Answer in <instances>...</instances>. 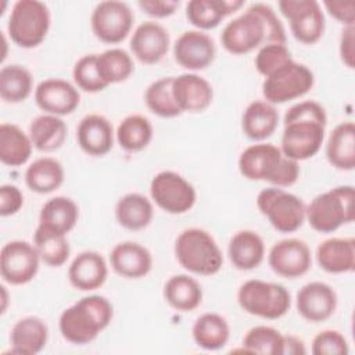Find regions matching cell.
I'll use <instances>...</instances> for the list:
<instances>
[{
	"label": "cell",
	"mask_w": 355,
	"mask_h": 355,
	"mask_svg": "<svg viewBox=\"0 0 355 355\" xmlns=\"http://www.w3.org/2000/svg\"><path fill=\"white\" fill-rule=\"evenodd\" d=\"M220 43L230 54L241 55L265 44H286V31L270 6L254 3L225 25Z\"/></svg>",
	"instance_id": "1"
},
{
	"label": "cell",
	"mask_w": 355,
	"mask_h": 355,
	"mask_svg": "<svg viewBox=\"0 0 355 355\" xmlns=\"http://www.w3.org/2000/svg\"><path fill=\"white\" fill-rule=\"evenodd\" d=\"M282 153L297 162L312 158L324 140L327 115L324 108L313 100L300 101L284 114Z\"/></svg>",
	"instance_id": "2"
},
{
	"label": "cell",
	"mask_w": 355,
	"mask_h": 355,
	"mask_svg": "<svg viewBox=\"0 0 355 355\" xmlns=\"http://www.w3.org/2000/svg\"><path fill=\"white\" fill-rule=\"evenodd\" d=\"M114 316L111 302L103 295H87L62 311L58 320L61 336L71 344L85 345L108 327Z\"/></svg>",
	"instance_id": "3"
},
{
	"label": "cell",
	"mask_w": 355,
	"mask_h": 355,
	"mask_svg": "<svg viewBox=\"0 0 355 355\" xmlns=\"http://www.w3.org/2000/svg\"><path fill=\"white\" fill-rule=\"evenodd\" d=\"M239 171L248 180H262L282 189L293 186L300 178L298 162L270 143L247 147L239 157Z\"/></svg>",
	"instance_id": "4"
},
{
	"label": "cell",
	"mask_w": 355,
	"mask_h": 355,
	"mask_svg": "<svg viewBox=\"0 0 355 355\" xmlns=\"http://www.w3.org/2000/svg\"><path fill=\"white\" fill-rule=\"evenodd\" d=\"M175 257L182 268L200 276L216 275L223 265L218 243L211 233L200 227H189L179 233L175 241Z\"/></svg>",
	"instance_id": "5"
},
{
	"label": "cell",
	"mask_w": 355,
	"mask_h": 355,
	"mask_svg": "<svg viewBox=\"0 0 355 355\" xmlns=\"http://www.w3.org/2000/svg\"><path fill=\"white\" fill-rule=\"evenodd\" d=\"M355 191L352 186H337L318 194L305 209V219L319 233L336 232L354 220Z\"/></svg>",
	"instance_id": "6"
},
{
	"label": "cell",
	"mask_w": 355,
	"mask_h": 355,
	"mask_svg": "<svg viewBox=\"0 0 355 355\" xmlns=\"http://www.w3.org/2000/svg\"><path fill=\"white\" fill-rule=\"evenodd\" d=\"M51 15L47 4L39 0H18L10 11L7 32L22 49L37 47L47 36Z\"/></svg>",
	"instance_id": "7"
},
{
	"label": "cell",
	"mask_w": 355,
	"mask_h": 355,
	"mask_svg": "<svg viewBox=\"0 0 355 355\" xmlns=\"http://www.w3.org/2000/svg\"><path fill=\"white\" fill-rule=\"evenodd\" d=\"M237 302L244 312L252 316L275 320L288 312L291 295L283 284L251 279L240 286Z\"/></svg>",
	"instance_id": "8"
},
{
	"label": "cell",
	"mask_w": 355,
	"mask_h": 355,
	"mask_svg": "<svg viewBox=\"0 0 355 355\" xmlns=\"http://www.w3.org/2000/svg\"><path fill=\"white\" fill-rule=\"evenodd\" d=\"M257 207L280 233H293L304 225L306 209L304 201L282 187L270 186L261 190L257 196Z\"/></svg>",
	"instance_id": "9"
},
{
	"label": "cell",
	"mask_w": 355,
	"mask_h": 355,
	"mask_svg": "<svg viewBox=\"0 0 355 355\" xmlns=\"http://www.w3.org/2000/svg\"><path fill=\"white\" fill-rule=\"evenodd\" d=\"M315 83L313 72L304 64L291 60L265 78L262 94L270 104H283L305 96Z\"/></svg>",
	"instance_id": "10"
},
{
	"label": "cell",
	"mask_w": 355,
	"mask_h": 355,
	"mask_svg": "<svg viewBox=\"0 0 355 355\" xmlns=\"http://www.w3.org/2000/svg\"><path fill=\"white\" fill-rule=\"evenodd\" d=\"M150 194L158 208L172 215L190 211L197 200L193 184L173 171L158 172L151 179Z\"/></svg>",
	"instance_id": "11"
},
{
	"label": "cell",
	"mask_w": 355,
	"mask_h": 355,
	"mask_svg": "<svg viewBox=\"0 0 355 355\" xmlns=\"http://www.w3.org/2000/svg\"><path fill=\"white\" fill-rule=\"evenodd\" d=\"M282 15L288 21L293 36L304 43L313 44L324 33L326 21L322 7L315 0H282L279 1Z\"/></svg>",
	"instance_id": "12"
},
{
	"label": "cell",
	"mask_w": 355,
	"mask_h": 355,
	"mask_svg": "<svg viewBox=\"0 0 355 355\" xmlns=\"http://www.w3.org/2000/svg\"><path fill=\"white\" fill-rule=\"evenodd\" d=\"M135 14L125 1H100L90 17L94 36L110 44H116L128 37L132 31Z\"/></svg>",
	"instance_id": "13"
},
{
	"label": "cell",
	"mask_w": 355,
	"mask_h": 355,
	"mask_svg": "<svg viewBox=\"0 0 355 355\" xmlns=\"http://www.w3.org/2000/svg\"><path fill=\"white\" fill-rule=\"evenodd\" d=\"M40 255L35 247L25 240H12L0 251V275L11 286H22L32 282L39 272Z\"/></svg>",
	"instance_id": "14"
},
{
	"label": "cell",
	"mask_w": 355,
	"mask_h": 355,
	"mask_svg": "<svg viewBox=\"0 0 355 355\" xmlns=\"http://www.w3.org/2000/svg\"><path fill=\"white\" fill-rule=\"evenodd\" d=\"M270 269L286 279H297L308 273L312 266L311 248L304 240L290 237L276 241L269 250Z\"/></svg>",
	"instance_id": "15"
},
{
	"label": "cell",
	"mask_w": 355,
	"mask_h": 355,
	"mask_svg": "<svg viewBox=\"0 0 355 355\" xmlns=\"http://www.w3.org/2000/svg\"><path fill=\"white\" fill-rule=\"evenodd\" d=\"M216 55L214 39L202 31H186L173 44L176 62L189 71H201L212 64Z\"/></svg>",
	"instance_id": "16"
},
{
	"label": "cell",
	"mask_w": 355,
	"mask_h": 355,
	"mask_svg": "<svg viewBox=\"0 0 355 355\" xmlns=\"http://www.w3.org/2000/svg\"><path fill=\"white\" fill-rule=\"evenodd\" d=\"M35 101L44 114L64 116L72 114L78 108L80 94L76 86L68 80L49 78L36 86Z\"/></svg>",
	"instance_id": "17"
},
{
	"label": "cell",
	"mask_w": 355,
	"mask_h": 355,
	"mask_svg": "<svg viewBox=\"0 0 355 355\" xmlns=\"http://www.w3.org/2000/svg\"><path fill=\"white\" fill-rule=\"evenodd\" d=\"M295 306L305 320L311 323L324 322L336 312L337 294L327 283L311 282L297 293Z\"/></svg>",
	"instance_id": "18"
},
{
	"label": "cell",
	"mask_w": 355,
	"mask_h": 355,
	"mask_svg": "<svg viewBox=\"0 0 355 355\" xmlns=\"http://www.w3.org/2000/svg\"><path fill=\"white\" fill-rule=\"evenodd\" d=\"M171 44L169 32L155 21H146L136 26L130 37V50L143 64L159 62L168 53Z\"/></svg>",
	"instance_id": "19"
},
{
	"label": "cell",
	"mask_w": 355,
	"mask_h": 355,
	"mask_svg": "<svg viewBox=\"0 0 355 355\" xmlns=\"http://www.w3.org/2000/svg\"><path fill=\"white\" fill-rule=\"evenodd\" d=\"M173 97L182 112H201L207 110L214 98L211 83L197 73H182L173 76Z\"/></svg>",
	"instance_id": "20"
},
{
	"label": "cell",
	"mask_w": 355,
	"mask_h": 355,
	"mask_svg": "<svg viewBox=\"0 0 355 355\" xmlns=\"http://www.w3.org/2000/svg\"><path fill=\"white\" fill-rule=\"evenodd\" d=\"M112 123L100 114H89L80 119L76 128V140L83 153L101 157L114 146Z\"/></svg>",
	"instance_id": "21"
},
{
	"label": "cell",
	"mask_w": 355,
	"mask_h": 355,
	"mask_svg": "<svg viewBox=\"0 0 355 355\" xmlns=\"http://www.w3.org/2000/svg\"><path fill=\"white\" fill-rule=\"evenodd\" d=\"M110 263L114 272L125 279H141L153 268V255L136 241H122L111 250Z\"/></svg>",
	"instance_id": "22"
},
{
	"label": "cell",
	"mask_w": 355,
	"mask_h": 355,
	"mask_svg": "<svg viewBox=\"0 0 355 355\" xmlns=\"http://www.w3.org/2000/svg\"><path fill=\"white\" fill-rule=\"evenodd\" d=\"M108 276V266L104 257L97 251L78 254L68 268V280L79 291L100 288Z\"/></svg>",
	"instance_id": "23"
},
{
	"label": "cell",
	"mask_w": 355,
	"mask_h": 355,
	"mask_svg": "<svg viewBox=\"0 0 355 355\" xmlns=\"http://www.w3.org/2000/svg\"><path fill=\"white\" fill-rule=\"evenodd\" d=\"M49 327L39 316H25L17 320L10 331V345L12 354L35 355L47 344Z\"/></svg>",
	"instance_id": "24"
},
{
	"label": "cell",
	"mask_w": 355,
	"mask_h": 355,
	"mask_svg": "<svg viewBox=\"0 0 355 355\" xmlns=\"http://www.w3.org/2000/svg\"><path fill=\"white\" fill-rule=\"evenodd\" d=\"M79 208L76 202L65 196L47 200L39 214L37 227L67 236L78 223Z\"/></svg>",
	"instance_id": "25"
},
{
	"label": "cell",
	"mask_w": 355,
	"mask_h": 355,
	"mask_svg": "<svg viewBox=\"0 0 355 355\" xmlns=\"http://www.w3.org/2000/svg\"><path fill=\"white\" fill-rule=\"evenodd\" d=\"M227 255L232 265L239 270H252L265 258V243L254 230H239L227 245Z\"/></svg>",
	"instance_id": "26"
},
{
	"label": "cell",
	"mask_w": 355,
	"mask_h": 355,
	"mask_svg": "<svg viewBox=\"0 0 355 355\" xmlns=\"http://www.w3.org/2000/svg\"><path fill=\"white\" fill-rule=\"evenodd\" d=\"M318 265L327 273H348L355 266V240L331 237L316 248Z\"/></svg>",
	"instance_id": "27"
},
{
	"label": "cell",
	"mask_w": 355,
	"mask_h": 355,
	"mask_svg": "<svg viewBox=\"0 0 355 355\" xmlns=\"http://www.w3.org/2000/svg\"><path fill=\"white\" fill-rule=\"evenodd\" d=\"M243 6V0H191L186 4V18L198 31H208Z\"/></svg>",
	"instance_id": "28"
},
{
	"label": "cell",
	"mask_w": 355,
	"mask_h": 355,
	"mask_svg": "<svg viewBox=\"0 0 355 355\" xmlns=\"http://www.w3.org/2000/svg\"><path fill=\"white\" fill-rule=\"evenodd\" d=\"M279 125V112L276 107L263 100L250 103L241 116L243 133L254 141H262L270 137Z\"/></svg>",
	"instance_id": "29"
},
{
	"label": "cell",
	"mask_w": 355,
	"mask_h": 355,
	"mask_svg": "<svg viewBox=\"0 0 355 355\" xmlns=\"http://www.w3.org/2000/svg\"><path fill=\"white\" fill-rule=\"evenodd\" d=\"M327 161L340 171L355 168V125L351 121L338 123L326 143Z\"/></svg>",
	"instance_id": "30"
},
{
	"label": "cell",
	"mask_w": 355,
	"mask_h": 355,
	"mask_svg": "<svg viewBox=\"0 0 355 355\" xmlns=\"http://www.w3.org/2000/svg\"><path fill=\"white\" fill-rule=\"evenodd\" d=\"M68 128L61 116L42 114L29 125V137L36 150L53 153L62 147L67 140Z\"/></svg>",
	"instance_id": "31"
},
{
	"label": "cell",
	"mask_w": 355,
	"mask_h": 355,
	"mask_svg": "<svg viewBox=\"0 0 355 355\" xmlns=\"http://www.w3.org/2000/svg\"><path fill=\"white\" fill-rule=\"evenodd\" d=\"M33 144L29 137L15 123L0 125V161L7 166H21L32 155Z\"/></svg>",
	"instance_id": "32"
},
{
	"label": "cell",
	"mask_w": 355,
	"mask_h": 355,
	"mask_svg": "<svg viewBox=\"0 0 355 355\" xmlns=\"http://www.w3.org/2000/svg\"><path fill=\"white\" fill-rule=\"evenodd\" d=\"M65 179L62 164L53 157L35 159L25 171V183L33 193L49 194L57 190Z\"/></svg>",
	"instance_id": "33"
},
{
	"label": "cell",
	"mask_w": 355,
	"mask_h": 355,
	"mask_svg": "<svg viewBox=\"0 0 355 355\" xmlns=\"http://www.w3.org/2000/svg\"><path fill=\"white\" fill-rule=\"evenodd\" d=\"M154 216L151 201L140 193H128L115 204V219L119 226L128 230H141L147 227Z\"/></svg>",
	"instance_id": "34"
},
{
	"label": "cell",
	"mask_w": 355,
	"mask_h": 355,
	"mask_svg": "<svg viewBox=\"0 0 355 355\" xmlns=\"http://www.w3.org/2000/svg\"><path fill=\"white\" fill-rule=\"evenodd\" d=\"M164 298L173 309L190 312L200 306L202 288L200 283L189 275H173L164 286Z\"/></svg>",
	"instance_id": "35"
},
{
	"label": "cell",
	"mask_w": 355,
	"mask_h": 355,
	"mask_svg": "<svg viewBox=\"0 0 355 355\" xmlns=\"http://www.w3.org/2000/svg\"><path fill=\"white\" fill-rule=\"evenodd\" d=\"M191 334L193 340L200 348L216 351L227 344L230 327L223 316L215 312H208L196 319Z\"/></svg>",
	"instance_id": "36"
},
{
	"label": "cell",
	"mask_w": 355,
	"mask_h": 355,
	"mask_svg": "<svg viewBox=\"0 0 355 355\" xmlns=\"http://www.w3.org/2000/svg\"><path fill=\"white\" fill-rule=\"evenodd\" d=\"M154 129L148 118L133 114L123 118L115 132L116 141L128 153H136L144 150L153 140Z\"/></svg>",
	"instance_id": "37"
},
{
	"label": "cell",
	"mask_w": 355,
	"mask_h": 355,
	"mask_svg": "<svg viewBox=\"0 0 355 355\" xmlns=\"http://www.w3.org/2000/svg\"><path fill=\"white\" fill-rule=\"evenodd\" d=\"M33 90L31 71L19 64H8L0 69V97L6 103L25 101Z\"/></svg>",
	"instance_id": "38"
},
{
	"label": "cell",
	"mask_w": 355,
	"mask_h": 355,
	"mask_svg": "<svg viewBox=\"0 0 355 355\" xmlns=\"http://www.w3.org/2000/svg\"><path fill=\"white\" fill-rule=\"evenodd\" d=\"M100 76L107 83L125 82L133 73L135 65L130 54L123 49H108L96 57Z\"/></svg>",
	"instance_id": "39"
},
{
	"label": "cell",
	"mask_w": 355,
	"mask_h": 355,
	"mask_svg": "<svg viewBox=\"0 0 355 355\" xmlns=\"http://www.w3.org/2000/svg\"><path fill=\"white\" fill-rule=\"evenodd\" d=\"M33 244L40 255V259L49 266H62L69 258L71 248L67 236L64 234L36 227L33 233Z\"/></svg>",
	"instance_id": "40"
},
{
	"label": "cell",
	"mask_w": 355,
	"mask_h": 355,
	"mask_svg": "<svg viewBox=\"0 0 355 355\" xmlns=\"http://www.w3.org/2000/svg\"><path fill=\"white\" fill-rule=\"evenodd\" d=\"M173 76H165L154 80L144 93V101L148 110L161 118H175L182 114L173 97Z\"/></svg>",
	"instance_id": "41"
},
{
	"label": "cell",
	"mask_w": 355,
	"mask_h": 355,
	"mask_svg": "<svg viewBox=\"0 0 355 355\" xmlns=\"http://www.w3.org/2000/svg\"><path fill=\"white\" fill-rule=\"evenodd\" d=\"M243 351L262 355H283L284 336L270 326L251 327L243 338Z\"/></svg>",
	"instance_id": "42"
},
{
	"label": "cell",
	"mask_w": 355,
	"mask_h": 355,
	"mask_svg": "<svg viewBox=\"0 0 355 355\" xmlns=\"http://www.w3.org/2000/svg\"><path fill=\"white\" fill-rule=\"evenodd\" d=\"M97 54H86L80 57L72 69V76L75 85L87 93H97L107 87V83L100 76L97 62Z\"/></svg>",
	"instance_id": "43"
},
{
	"label": "cell",
	"mask_w": 355,
	"mask_h": 355,
	"mask_svg": "<svg viewBox=\"0 0 355 355\" xmlns=\"http://www.w3.org/2000/svg\"><path fill=\"white\" fill-rule=\"evenodd\" d=\"M293 60L291 53L286 44L282 43H270L262 46L254 60L257 71L262 76H269L273 73L276 69L282 68L287 62Z\"/></svg>",
	"instance_id": "44"
},
{
	"label": "cell",
	"mask_w": 355,
	"mask_h": 355,
	"mask_svg": "<svg viewBox=\"0 0 355 355\" xmlns=\"http://www.w3.org/2000/svg\"><path fill=\"white\" fill-rule=\"evenodd\" d=\"M348 351L347 338L337 330H323L313 337L312 354L315 355H347Z\"/></svg>",
	"instance_id": "45"
},
{
	"label": "cell",
	"mask_w": 355,
	"mask_h": 355,
	"mask_svg": "<svg viewBox=\"0 0 355 355\" xmlns=\"http://www.w3.org/2000/svg\"><path fill=\"white\" fill-rule=\"evenodd\" d=\"M24 205V194L15 184H1L0 187V215L11 216Z\"/></svg>",
	"instance_id": "46"
},
{
	"label": "cell",
	"mask_w": 355,
	"mask_h": 355,
	"mask_svg": "<svg viewBox=\"0 0 355 355\" xmlns=\"http://www.w3.org/2000/svg\"><path fill=\"white\" fill-rule=\"evenodd\" d=\"M323 6L326 7L327 12L337 19L338 22L344 24L345 26H352L355 21V3L354 0H340V1H324Z\"/></svg>",
	"instance_id": "47"
},
{
	"label": "cell",
	"mask_w": 355,
	"mask_h": 355,
	"mask_svg": "<svg viewBox=\"0 0 355 355\" xmlns=\"http://www.w3.org/2000/svg\"><path fill=\"white\" fill-rule=\"evenodd\" d=\"M140 10L153 18H166L179 7V1L172 0H139Z\"/></svg>",
	"instance_id": "48"
},
{
	"label": "cell",
	"mask_w": 355,
	"mask_h": 355,
	"mask_svg": "<svg viewBox=\"0 0 355 355\" xmlns=\"http://www.w3.org/2000/svg\"><path fill=\"white\" fill-rule=\"evenodd\" d=\"M354 25L344 26L340 36V57L348 68H354Z\"/></svg>",
	"instance_id": "49"
},
{
	"label": "cell",
	"mask_w": 355,
	"mask_h": 355,
	"mask_svg": "<svg viewBox=\"0 0 355 355\" xmlns=\"http://www.w3.org/2000/svg\"><path fill=\"white\" fill-rule=\"evenodd\" d=\"M298 355L305 354L304 341L300 340L295 336H284V347H283V355Z\"/></svg>",
	"instance_id": "50"
},
{
	"label": "cell",
	"mask_w": 355,
	"mask_h": 355,
	"mask_svg": "<svg viewBox=\"0 0 355 355\" xmlns=\"http://www.w3.org/2000/svg\"><path fill=\"white\" fill-rule=\"evenodd\" d=\"M0 288H1V313H4L7 308V288L4 286H0Z\"/></svg>",
	"instance_id": "51"
}]
</instances>
